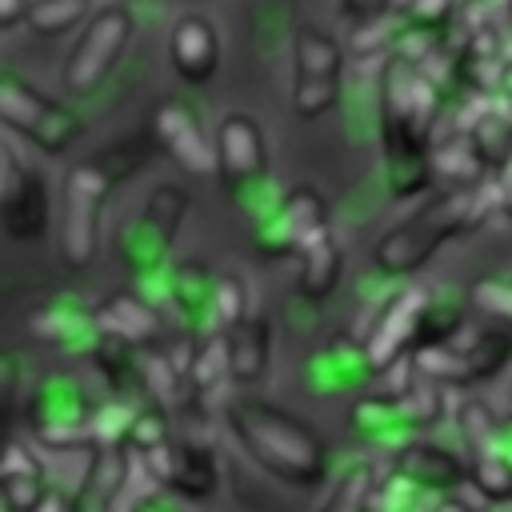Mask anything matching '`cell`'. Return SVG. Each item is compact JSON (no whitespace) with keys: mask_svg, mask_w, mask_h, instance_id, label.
Listing matches in <instances>:
<instances>
[{"mask_svg":"<svg viewBox=\"0 0 512 512\" xmlns=\"http://www.w3.org/2000/svg\"><path fill=\"white\" fill-rule=\"evenodd\" d=\"M0 128L16 132L20 140L36 144L48 156L68 152L84 136V120L68 104L44 96L36 84H28L8 68H0Z\"/></svg>","mask_w":512,"mask_h":512,"instance_id":"cell-1","label":"cell"},{"mask_svg":"<svg viewBox=\"0 0 512 512\" xmlns=\"http://www.w3.org/2000/svg\"><path fill=\"white\" fill-rule=\"evenodd\" d=\"M292 64V108L304 120L324 116L344 88V44L320 24H296L288 40Z\"/></svg>","mask_w":512,"mask_h":512,"instance_id":"cell-2","label":"cell"},{"mask_svg":"<svg viewBox=\"0 0 512 512\" xmlns=\"http://www.w3.org/2000/svg\"><path fill=\"white\" fill-rule=\"evenodd\" d=\"M132 36H136V16H132L128 4L96 8L80 24V36H76V44H72V52L64 60V88L72 96L96 92L116 72V64L124 60Z\"/></svg>","mask_w":512,"mask_h":512,"instance_id":"cell-3","label":"cell"},{"mask_svg":"<svg viewBox=\"0 0 512 512\" xmlns=\"http://www.w3.org/2000/svg\"><path fill=\"white\" fill-rule=\"evenodd\" d=\"M112 176L104 164L88 160L68 168L64 192H60V256L68 268H88L100 252V220H104V200H108Z\"/></svg>","mask_w":512,"mask_h":512,"instance_id":"cell-4","label":"cell"},{"mask_svg":"<svg viewBox=\"0 0 512 512\" xmlns=\"http://www.w3.org/2000/svg\"><path fill=\"white\" fill-rule=\"evenodd\" d=\"M0 224L16 240H36L48 228L44 176L16 152L8 132H0Z\"/></svg>","mask_w":512,"mask_h":512,"instance_id":"cell-5","label":"cell"},{"mask_svg":"<svg viewBox=\"0 0 512 512\" xmlns=\"http://www.w3.org/2000/svg\"><path fill=\"white\" fill-rule=\"evenodd\" d=\"M468 220V196H448L428 204L420 216H412L408 224H400L388 240H380L376 256L388 268H412L420 264L428 252H436L444 244V236H452L460 224Z\"/></svg>","mask_w":512,"mask_h":512,"instance_id":"cell-6","label":"cell"},{"mask_svg":"<svg viewBox=\"0 0 512 512\" xmlns=\"http://www.w3.org/2000/svg\"><path fill=\"white\" fill-rule=\"evenodd\" d=\"M184 212H188L184 188L160 184V188L148 196V204H144V212L136 216V224L124 232V252L132 256V264H152V260H160V256L168 252V244H172V236H176Z\"/></svg>","mask_w":512,"mask_h":512,"instance_id":"cell-7","label":"cell"},{"mask_svg":"<svg viewBox=\"0 0 512 512\" xmlns=\"http://www.w3.org/2000/svg\"><path fill=\"white\" fill-rule=\"evenodd\" d=\"M168 60L180 80L208 84L220 68V32L204 12H184L168 32Z\"/></svg>","mask_w":512,"mask_h":512,"instance_id":"cell-8","label":"cell"},{"mask_svg":"<svg viewBox=\"0 0 512 512\" xmlns=\"http://www.w3.org/2000/svg\"><path fill=\"white\" fill-rule=\"evenodd\" d=\"M152 132H156L160 148H164L184 172L204 176V172L216 168V144L204 136L200 120H196L184 104H176V100L160 104V108L152 112Z\"/></svg>","mask_w":512,"mask_h":512,"instance_id":"cell-9","label":"cell"},{"mask_svg":"<svg viewBox=\"0 0 512 512\" xmlns=\"http://www.w3.org/2000/svg\"><path fill=\"white\" fill-rule=\"evenodd\" d=\"M264 136H260V124L244 112H232L220 120L216 128V164L224 172L228 184H240V180H256L264 172Z\"/></svg>","mask_w":512,"mask_h":512,"instance_id":"cell-10","label":"cell"},{"mask_svg":"<svg viewBox=\"0 0 512 512\" xmlns=\"http://www.w3.org/2000/svg\"><path fill=\"white\" fill-rule=\"evenodd\" d=\"M92 16V0H28L24 28L36 36H68Z\"/></svg>","mask_w":512,"mask_h":512,"instance_id":"cell-11","label":"cell"},{"mask_svg":"<svg viewBox=\"0 0 512 512\" xmlns=\"http://www.w3.org/2000/svg\"><path fill=\"white\" fill-rule=\"evenodd\" d=\"M100 324L112 328V332H120V336H144V332H152V316H148V308L136 296L108 300L100 308Z\"/></svg>","mask_w":512,"mask_h":512,"instance_id":"cell-12","label":"cell"},{"mask_svg":"<svg viewBox=\"0 0 512 512\" xmlns=\"http://www.w3.org/2000/svg\"><path fill=\"white\" fill-rule=\"evenodd\" d=\"M460 0H400V20L424 32H440L456 16Z\"/></svg>","mask_w":512,"mask_h":512,"instance_id":"cell-13","label":"cell"},{"mask_svg":"<svg viewBox=\"0 0 512 512\" xmlns=\"http://www.w3.org/2000/svg\"><path fill=\"white\" fill-rule=\"evenodd\" d=\"M344 20H364V16H388L400 12V0H340Z\"/></svg>","mask_w":512,"mask_h":512,"instance_id":"cell-14","label":"cell"},{"mask_svg":"<svg viewBox=\"0 0 512 512\" xmlns=\"http://www.w3.org/2000/svg\"><path fill=\"white\" fill-rule=\"evenodd\" d=\"M12 400H16V368H12V360L0 352V416L12 408Z\"/></svg>","mask_w":512,"mask_h":512,"instance_id":"cell-15","label":"cell"},{"mask_svg":"<svg viewBox=\"0 0 512 512\" xmlns=\"http://www.w3.org/2000/svg\"><path fill=\"white\" fill-rule=\"evenodd\" d=\"M24 12H28V0H0V28L24 24Z\"/></svg>","mask_w":512,"mask_h":512,"instance_id":"cell-16","label":"cell"}]
</instances>
